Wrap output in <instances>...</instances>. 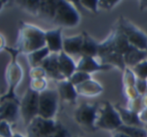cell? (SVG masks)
Listing matches in <instances>:
<instances>
[{
    "label": "cell",
    "mask_w": 147,
    "mask_h": 137,
    "mask_svg": "<svg viewBox=\"0 0 147 137\" xmlns=\"http://www.w3.org/2000/svg\"><path fill=\"white\" fill-rule=\"evenodd\" d=\"M30 77L31 80H33V79L45 78L47 76L45 70L41 66H36V67H32L30 71Z\"/></svg>",
    "instance_id": "obj_32"
},
{
    "label": "cell",
    "mask_w": 147,
    "mask_h": 137,
    "mask_svg": "<svg viewBox=\"0 0 147 137\" xmlns=\"http://www.w3.org/2000/svg\"><path fill=\"white\" fill-rule=\"evenodd\" d=\"M142 105L144 109H147V94L142 95Z\"/></svg>",
    "instance_id": "obj_38"
},
{
    "label": "cell",
    "mask_w": 147,
    "mask_h": 137,
    "mask_svg": "<svg viewBox=\"0 0 147 137\" xmlns=\"http://www.w3.org/2000/svg\"><path fill=\"white\" fill-rule=\"evenodd\" d=\"M80 21V15L74 4L64 0H57L56 9L52 22L59 28H74Z\"/></svg>",
    "instance_id": "obj_3"
},
{
    "label": "cell",
    "mask_w": 147,
    "mask_h": 137,
    "mask_svg": "<svg viewBox=\"0 0 147 137\" xmlns=\"http://www.w3.org/2000/svg\"><path fill=\"white\" fill-rule=\"evenodd\" d=\"M56 1H40V8H39L38 17L44 19L45 20L51 22L54 18L56 9Z\"/></svg>",
    "instance_id": "obj_21"
},
{
    "label": "cell",
    "mask_w": 147,
    "mask_h": 137,
    "mask_svg": "<svg viewBox=\"0 0 147 137\" xmlns=\"http://www.w3.org/2000/svg\"><path fill=\"white\" fill-rule=\"evenodd\" d=\"M1 113H2V105L0 104V115H1Z\"/></svg>",
    "instance_id": "obj_43"
},
{
    "label": "cell",
    "mask_w": 147,
    "mask_h": 137,
    "mask_svg": "<svg viewBox=\"0 0 147 137\" xmlns=\"http://www.w3.org/2000/svg\"><path fill=\"white\" fill-rule=\"evenodd\" d=\"M117 28L124 33L130 45L147 51V36L141 29L123 17H121Z\"/></svg>",
    "instance_id": "obj_5"
},
{
    "label": "cell",
    "mask_w": 147,
    "mask_h": 137,
    "mask_svg": "<svg viewBox=\"0 0 147 137\" xmlns=\"http://www.w3.org/2000/svg\"><path fill=\"white\" fill-rule=\"evenodd\" d=\"M117 131L126 134L129 137H147V132L141 127L128 126L123 124Z\"/></svg>",
    "instance_id": "obj_23"
},
{
    "label": "cell",
    "mask_w": 147,
    "mask_h": 137,
    "mask_svg": "<svg viewBox=\"0 0 147 137\" xmlns=\"http://www.w3.org/2000/svg\"><path fill=\"white\" fill-rule=\"evenodd\" d=\"M16 3L19 5L23 10L32 14L34 16H38L39 8L40 5V1H17Z\"/></svg>",
    "instance_id": "obj_24"
},
{
    "label": "cell",
    "mask_w": 147,
    "mask_h": 137,
    "mask_svg": "<svg viewBox=\"0 0 147 137\" xmlns=\"http://www.w3.org/2000/svg\"><path fill=\"white\" fill-rule=\"evenodd\" d=\"M7 1H1L0 0V11H2V9H3L4 6H5V5H6L7 3Z\"/></svg>",
    "instance_id": "obj_41"
},
{
    "label": "cell",
    "mask_w": 147,
    "mask_h": 137,
    "mask_svg": "<svg viewBox=\"0 0 147 137\" xmlns=\"http://www.w3.org/2000/svg\"><path fill=\"white\" fill-rule=\"evenodd\" d=\"M59 95L53 89H46L39 93L38 115L46 119H53L59 106Z\"/></svg>",
    "instance_id": "obj_6"
},
{
    "label": "cell",
    "mask_w": 147,
    "mask_h": 137,
    "mask_svg": "<svg viewBox=\"0 0 147 137\" xmlns=\"http://www.w3.org/2000/svg\"></svg>",
    "instance_id": "obj_45"
},
{
    "label": "cell",
    "mask_w": 147,
    "mask_h": 137,
    "mask_svg": "<svg viewBox=\"0 0 147 137\" xmlns=\"http://www.w3.org/2000/svg\"><path fill=\"white\" fill-rule=\"evenodd\" d=\"M123 95L127 100H131L139 97L138 91L136 89L135 86H123Z\"/></svg>",
    "instance_id": "obj_30"
},
{
    "label": "cell",
    "mask_w": 147,
    "mask_h": 137,
    "mask_svg": "<svg viewBox=\"0 0 147 137\" xmlns=\"http://www.w3.org/2000/svg\"><path fill=\"white\" fill-rule=\"evenodd\" d=\"M39 92L28 88L20 101V111L25 126L38 115Z\"/></svg>",
    "instance_id": "obj_7"
},
{
    "label": "cell",
    "mask_w": 147,
    "mask_h": 137,
    "mask_svg": "<svg viewBox=\"0 0 147 137\" xmlns=\"http://www.w3.org/2000/svg\"><path fill=\"white\" fill-rule=\"evenodd\" d=\"M59 122L53 119H46L37 115L27 126L29 137H48L55 131Z\"/></svg>",
    "instance_id": "obj_8"
},
{
    "label": "cell",
    "mask_w": 147,
    "mask_h": 137,
    "mask_svg": "<svg viewBox=\"0 0 147 137\" xmlns=\"http://www.w3.org/2000/svg\"><path fill=\"white\" fill-rule=\"evenodd\" d=\"M146 94H147V90H146Z\"/></svg>",
    "instance_id": "obj_44"
},
{
    "label": "cell",
    "mask_w": 147,
    "mask_h": 137,
    "mask_svg": "<svg viewBox=\"0 0 147 137\" xmlns=\"http://www.w3.org/2000/svg\"><path fill=\"white\" fill-rule=\"evenodd\" d=\"M62 28L51 30L46 32V46L51 53H59L63 51V40L62 39Z\"/></svg>",
    "instance_id": "obj_13"
},
{
    "label": "cell",
    "mask_w": 147,
    "mask_h": 137,
    "mask_svg": "<svg viewBox=\"0 0 147 137\" xmlns=\"http://www.w3.org/2000/svg\"><path fill=\"white\" fill-rule=\"evenodd\" d=\"M2 113L0 115V121H6L9 124L15 122L18 120L20 111V103L15 100H5L1 103Z\"/></svg>",
    "instance_id": "obj_12"
},
{
    "label": "cell",
    "mask_w": 147,
    "mask_h": 137,
    "mask_svg": "<svg viewBox=\"0 0 147 137\" xmlns=\"http://www.w3.org/2000/svg\"><path fill=\"white\" fill-rule=\"evenodd\" d=\"M40 66L45 70L46 76L56 82L64 80L60 73L59 63V53H50V54L42 61Z\"/></svg>",
    "instance_id": "obj_10"
},
{
    "label": "cell",
    "mask_w": 147,
    "mask_h": 137,
    "mask_svg": "<svg viewBox=\"0 0 147 137\" xmlns=\"http://www.w3.org/2000/svg\"><path fill=\"white\" fill-rule=\"evenodd\" d=\"M0 137H12L10 124L7 121H0Z\"/></svg>",
    "instance_id": "obj_31"
},
{
    "label": "cell",
    "mask_w": 147,
    "mask_h": 137,
    "mask_svg": "<svg viewBox=\"0 0 147 137\" xmlns=\"http://www.w3.org/2000/svg\"><path fill=\"white\" fill-rule=\"evenodd\" d=\"M83 9L90 12L97 13L98 12V1H77Z\"/></svg>",
    "instance_id": "obj_29"
},
{
    "label": "cell",
    "mask_w": 147,
    "mask_h": 137,
    "mask_svg": "<svg viewBox=\"0 0 147 137\" xmlns=\"http://www.w3.org/2000/svg\"><path fill=\"white\" fill-rule=\"evenodd\" d=\"M75 88L78 95L83 97H96L103 92V87L100 83L92 79L75 86Z\"/></svg>",
    "instance_id": "obj_14"
},
{
    "label": "cell",
    "mask_w": 147,
    "mask_h": 137,
    "mask_svg": "<svg viewBox=\"0 0 147 137\" xmlns=\"http://www.w3.org/2000/svg\"><path fill=\"white\" fill-rule=\"evenodd\" d=\"M140 9L141 10L147 9V1H141L140 2Z\"/></svg>",
    "instance_id": "obj_39"
},
{
    "label": "cell",
    "mask_w": 147,
    "mask_h": 137,
    "mask_svg": "<svg viewBox=\"0 0 147 137\" xmlns=\"http://www.w3.org/2000/svg\"><path fill=\"white\" fill-rule=\"evenodd\" d=\"M6 40L2 33H0V52L2 51L6 48Z\"/></svg>",
    "instance_id": "obj_37"
},
{
    "label": "cell",
    "mask_w": 147,
    "mask_h": 137,
    "mask_svg": "<svg viewBox=\"0 0 147 137\" xmlns=\"http://www.w3.org/2000/svg\"><path fill=\"white\" fill-rule=\"evenodd\" d=\"M135 75L141 80H147V59L140 62L131 69Z\"/></svg>",
    "instance_id": "obj_26"
},
{
    "label": "cell",
    "mask_w": 147,
    "mask_h": 137,
    "mask_svg": "<svg viewBox=\"0 0 147 137\" xmlns=\"http://www.w3.org/2000/svg\"><path fill=\"white\" fill-rule=\"evenodd\" d=\"M90 79H92L91 74L83 72L76 71L68 80L75 87V86L78 85L87 80H90Z\"/></svg>",
    "instance_id": "obj_25"
},
{
    "label": "cell",
    "mask_w": 147,
    "mask_h": 137,
    "mask_svg": "<svg viewBox=\"0 0 147 137\" xmlns=\"http://www.w3.org/2000/svg\"><path fill=\"white\" fill-rule=\"evenodd\" d=\"M57 83V91L59 97L64 101L75 104L78 97L75 87L68 80L59 81Z\"/></svg>",
    "instance_id": "obj_15"
},
{
    "label": "cell",
    "mask_w": 147,
    "mask_h": 137,
    "mask_svg": "<svg viewBox=\"0 0 147 137\" xmlns=\"http://www.w3.org/2000/svg\"><path fill=\"white\" fill-rule=\"evenodd\" d=\"M12 137H23V136L20 135V134H15L14 136H12Z\"/></svg>",
    "instance_id": "obj_42"
},
{
    "label": "cell",
    "mask_w": 147,
    "mask_h": 137,
    "mask_svg": "<svg viewBox=\"0 0 147 137\" xmlns=\"http://www.w3.org/2000/svg\"><path fill=\"white\" fill-rule=\"evenodd\" d=\"M122 125L119 113L110 102L105 101L102 106H99L95 122L97 129L117 130Z\"/></svg>",
    "instance_id": "obj_4"
},
{
    "label": "cell",
    "mask_w": 147,
    "mask_h": 137,
    "mask_svg": "<svg viewBox=\"0 0 147 137\" xmlns=\"http://www.w3.org/2000/svg\"><path fill=\"white\" fill-rule=\"evenodd\" d=\"M69 134L67 130L65 129L63 126L59 123L57 128L55 129L53 132H52L48 137H69Z\"/></svg>",
    "instance_id": "obj_34"
},
{
    "label": "cell",
    "mask_w": 147,
    "mask_h": 137,
    "mask_svg": "<svg viewBox=\"0 0 147 137\" xmlns=\"http://www.w3.org/2000/svg\"><path fill=\"white\" fill-rule=\"evenodd\" d=\"M113 66H109V65H104L101 64V63H98L95 60V58L81 56L78 63L77 64L76 71L83 72L91 74V73L95 72L109 70Z\"/></svg>",
    "instance_id": "obj_11"
},
{
    "label": "cell",
    "mask_w": 147,
    "mask_h": 137,
    "mask_svg": "<svg viewBox=\"0 0 147 137\" xmlns=\"http://www.w3.org/2000/svg\"><path fill=\"white\" fill-rule=\"evenodd\" d=\"M146 59H147V51L137 49L131 45L126 53L123 55L125 64L128 68H133Z\"/></svg>",
    "instance_id": "obj_18"
},
{
    "label": "cell",
    "mask_w": 147,
    "mask_h": 137,
    "mask_svg": "<svg viewBox=\"0 0 147 137\" xmlns=\"http://www.w3.org/2000/svg\"><path fill=\"white\" fill-rule=\"evenodd\" d=\"M138 117L139 119L143 124L145 125L147 124V109H143L141 112L138 113Z\"/></svg>",
    "instance_id": "obj_36"
},
{
    "label": "cell",
    "mask_w": 147,
    "mask_h": 137,
    "mask_svg": "<svg viewBox=\"0 0 147 137\" xmlns=\"http://www.w3.org/2000/svg\"><path fill=\"white\" fill-rule=\"evenodd\" d=\"M46 46V32L32 24L20 22L18 39L15 49L19 53L29 54Z\"/></svg>",
    "instance_id": "obj_1"
},
{
    "label": "cell",
    "mask_w": 147,
    "mask_h": 137,
    "mask_svg": "<svg viewBox=\"0 0 147 137\" xmlns=\"http://www.w3.org/2000/svg\"><path fill=\"white\" fill-rule=\"evenodd\" d=\"M123 86H134L136 80V76L135 75L132 70L126 67L123 71Z\"/></svg>",
    "instance_id": "obj_28"
},
{
    "label": "cell",
    "mask_w": 147,
    "mask_h": 137,
    "mask_svg": "<svg viewBox=\"0 0 147 137\" xmlns=\"http://www.w3.org/2000/svg\"><path fill=\"white\" fill-rule=\"evenodd\" d=\"M135 87L140 95H144L146 94L147 90V80H141L136 77L135 83Z\"/></svg>",
    "instance_id": "obj_33"
},
{
    "label": "cell",
    "mask_w": 147,
    "mask_h": 137,
    "mask_svg": "<svg viewBox=\"0 0 147 137\" xmlns=\"http://www.w3.org/2000/svg\"><path fill=\"white\" fill-rule=\"evenodd\" d=\"M115 109L119 113L123 124L128 126H136L142 128L144 124L140 121L138 113L130 111L128 108H123L120 104L115 105Z\"/></svg>",
    "instance_id": "obj_16"
},
{
    "label": "cell",
    "mask_w": 147,
    "mask_h": 137,
    "mask_svg": "<svg viewBox=\"0 0 147 137\" xmlns=\"http://www.w3.org/2000/svg\"><path fill=\"white\" fill-rule=\"evenodd\" d=\"M50 51L48 49L47 46L41 49H39L38 51L32 52L27 55V59L30 65L32 67H36L39 66V65L41 64L42 61L50 54Z\"/></svg>",
    "instance_id": "obj_22"
},
{
    "label": "cell",
    "mask_w": 147,
    "mask_h": 137,
    "mask_svg": "<svg viewBox=\"0 0 147 137\" xmlns=\"http://www.w3.org/2000/svg\"><path fill=\"white\" fill-rule=\"evenodd\" d=\"M11 55V61L7 65L5 71V79L7 84V92L5 94L0 97V103L5 100H15L20 103L17 96L15 95V90L20 84L23 78V70L22 66L17 61L19 52L15 48L6 47L5 49Z\"/></svg>",
    "instance_id": "obj_2"
},
{
    "label": "cell",
    "mask_w": 147,
    "mask_h": 137,
    "mask_svg": "<svg viewBox=\"0 0 147 137\" xmlns=\"http://www.w3.org/2000/svg\"><path fill=\"white\" fill-rule=\"evenodd\" d=\"M121 2V1L117 0H106V1H98V8H103V9L110 10L112 9L118 3Z\"/></svg>",
    "instance_id": "obj_35"
},
{
    "label": "cell",
    "mask_w": 147,
    "mask_h": 137,
    "mask_svg": "<svg viewBox=\"0 0 147 137\" xmlns=\"http://www.w3.org/2000/svg\"><path fill=\"white\" fill-rule=\"evenodd\" d=\"M82 43V34L66 38L63 40V51L68 55H80Z\"/></svg>",
    "instance_id": "obj_19"
},
{
    "label": "cell",
    "mask_w": 147,
    "mask_h": 137,
    "mask_svg": "<svg viewBox=\"0 0 147 137\" xmlns=\"http://www.w3.org/2000/svg\"><path fill=\"white\" fill-rule=\"evenodd\" d=\"M59 63L61 74L64 80H69L76 72L77 65L69 55L63 51L59 53Z\"/></svg>",
    "instance_id": "obj_17"
},
{
    "label": "cell",
    "mask_w": 147,
    "mask_h": 137,
    "mask_svg": "<svg viewBox=\"0 0 147 137\" xmlns=\"http://www.w3.org/2000/svg\"><path fill=\"white\" fill-rule=\"evenodd\" d=\"M98 108V103L82 104L76 111V121L83 126L89 128L92 131H95L97 130L95 122Z\"/></svg>",
    "instance_id": "obj_9"
},
{
    "label": "cell",
    "mask_w": 147,
    "mask_h": 137,
    "mask_svg": "<svg viewBox=\"0 0 147 137\" xmlns=\"http://www.w3.org/2000/svg\"><path fill=\"white\" fill-rule=\"evenodd\" d=\"M114 137H129V136H128L126 134H123V133L118 131V133H117V134H115V136H114Z\"/></svg>",
    "instance_id": "obj_40"
},
{
    "label": "cell",
    "mask_w": 147,
    "mask_h": 137,
    "mask_svg": "<svg viewBox=\"0 0 147 137\" xmlns=\"http://www.w3.org/2000/svg\"><path fill=\"white\" fill-rule=\"evenodd\" d=\"M83 43L80 56L95 58L98 53V43L86 32H82Z\"/></svg>",
    "instance_id": "obj_20"
},
{
    "label": "cell",
    "mask_w": 147,
    "mask_h": 137,
    "mask_svg": "<svg viewBox=\"0 0 147 137\" xmlns=\"http://www.w3.org/2000/svg\"><path fill=\"white\" fill-rule=\"evenodd\" d=\"M30 88L37 92L40 93L47 89V82L45 78L31 80Z\"/></svg>",
    "instance_id": "obj_27"
}]
</instances>
